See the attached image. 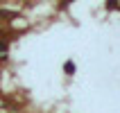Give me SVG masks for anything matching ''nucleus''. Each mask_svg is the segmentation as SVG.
I'll use <instances>...</instances> for the list:
<instances>
[{"label": "nucleus", "mask_w": 120, "mask_h": 113, "mask_svg": "<svg viewBox=\"0 0 120 113\" xmlns=\"http://www.w3.org/2000/svg\"><path fill=\"white\" fill-rule=\"evenodd\" d=\"M66 70H68V73H75V66H73V63H70V61H68V63H66Z\"/></svg>", "instance_id": "nucleus-1"}, {"label": "nucleus", "mask_w": 120, "mask_h": 113, "mask_svg": "<svg viewBox=\"0 0 120 113\" xmlns=\"http://www.w3.org/2000/svg\"><path fill=\"white\" fill-rule=\"evenodd\" d=\"M0 52H5V43H0Z\"/></svg>", "instance_id": "nucleus-2"}, {"label": "nucleus", "mask_w": 120, "mask_h": 113, "mask_svg": "<svg viewBox=\"0 0 120 113\" xmlns=\"http://www.w3.org/2000/svg\"><path fill=\"white\" fill-rule=\"evenodd\" d=\"M66 2H70V0H66Z\"/></svg>", "instance_id": "nucleus-3"}]
</instances>
